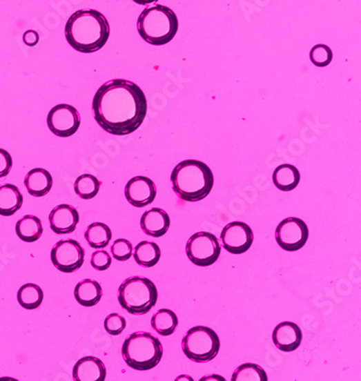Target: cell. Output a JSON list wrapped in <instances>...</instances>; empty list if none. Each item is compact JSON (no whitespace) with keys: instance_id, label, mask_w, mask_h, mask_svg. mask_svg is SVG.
I'll return each instance as SVG.
<instances>
[{"instance_id":"obj_1","label":"cell","mask_w":361,"mask_h":381,"mask_svg":"<svg viewBox=\"0 0 361 381\" xmlns=\"http://www.w3.org/2000/svg\"><path fill=\"white\" fill-rule=\"evenodd\" d=\"M95 119L102 130L114 136L136 132L148 112L147 97L138 85L127 79L106 81L92 100Z\"/></svg>"},{"instance_id":"obj_2","label":"cell","mask_w":361,"mask_h":381,"mask_svg":"<svg viewBox=\"0 0 361 381\" xmlns=\"http://www.w3.org/2000/svg\"><path fill=\"white\" fill-rule=\"evenodd\" d=\"M64 33L72 48L83 54H92L106 46L110 37V24L99 11L79 10L68 19Z\"/></svg>"},{"instance_id":"obj_3","label":"cell","mask_w":361,"mask_h":381,"mask_svg":"<svg viewBox=\"0 0 361 381\" xmlns=\"http://www.w3.org/2000/svg\"><path fill=\"white\" fill-rule=\"evenodd\" d=\"M170 181L175 193L182 200L197 202L210 195L214 186V175L204 162L184 160L175 166Z\"/></svg>"},{"instance_id":"obj_4","label":"cell","mask_w":361,"mask_h":381,"mask_svg":"<svg viewBox=\"0 0 361 381\" xmlns=\"http://www.w3.org/2000/svg\"><path fill=\"white\" fill-rule=\"evenodd\" d=\"M178 26L176 13L163 5L144 9L137 21L138 33L153 46H163L172 41L177 34Z\"/></svg>"},{"instance_id":"obj_5","label":"cell","mask_w":361,"mask_h":381,"mask_svg":"<svg viewBox=\"0 0 361 381\" xmlns=\"http://www.w3.org/2000/svg\"><path fill=\"white\" fill-rule=\"evenodd\" d=\"M163 346L159 339L146 331H137L125 339L121 355L127 365L135 371L155 369L163 356Z\"/></svg>"},{"instance_id":"obj_6","label":"cell","mask_w":361,"mask_h":381,"mask_svg":"<svg viewBox=\"0 0 361 381\" xmlns=\"http://www.w3.org/2000/svg\"><path fill=\"white\" fill-rule=\"evenodd\" d=\"M157 288L149 278L134 276L125 280L119 288V304L134 315H144L157 302Z\"/></svg>"},{"instance_id":"obj_7","label":"cell","mask_w":361,"mask_h":381,"mask_svg":"<svg viewBox=\"0 0 361 381\" xmlns=\"http://www.w3.org/2000/svg\"><path fill=\"white\" fill-rule=\"evenodd\" d=\"M182 346L184 355L191 361L207 363L214 360L219 352V337L212 328L195 326L186 333Z\"/></svg>"},{"instance_id":"obj_8","label":"cell","mask_w":361,"mask_h":381,"mask_svg":"<svg viewBox=\"0 0 361 381\" xmlns=\"http://www.w3.org/2000/svg\"><path fill=\"white\" fill-rule=\"evenodd\" d=\"M220 252L222 246L217 237L207 231L192 235L186 244L188 259L197 266L206 267L214 264L219 257Z\"/></svg>"},{"instance_id":"obj_9","label":"cell","mask_w":361,"mask_h":381,"mask_svg":"<svg viewBox=\"0 0 361 381\" xmlns=\"http://www.w3.org/2000/svg\"><path fill=\"white\" fill-rule=\"evenodd\" d=\"M275 240L279 246L288 252L301 250L309 240L307 224L298 217L283 219L275 229Z\"/></svg>"},{"instance_id":"obj_10","label":"cell","mask_w":361,"mask_h":381,"mask_svg":"<svg viewBox=\"0 0 361 381\" xmlns=\"http://www.w3.org/2000/svg\"><path fill=\"white\" fill-rule=\"evenodd\" d=\"M85 251L79 242L66 239L57 242L51 250V262L62 273H73L84 264Z\"/></svg>"},{"instance_id":"obj_11","label":"cell","mask_w":361,"mask_h":381,"mask_svg":"<svg viewBox=\"0 0 361 381\" xmlns=\"http://www.w3.org/2000/svg\"><path fill=\"white\" fill-rule=\"evenodd\" d=\"M47 124L49 130L58 137H70L79 130L81 117L71 104H61L50 110Z\"/></svg>"},{"instance_id":"obj_12","label":"cell","mask_w":361,"mask_h":381,"mask_svg":"<svg viewBox=\"0 0 361 381\" xmlns=\"http://www.w3.org/2000/svg\"><path fill=\"white\" fill-rule=\"evenodd\" d=\"M222 246L227 252L242 254L248 251L254 240L252 228L243 222H233L224 227L220 234Z\"/></svg>"},{"instance_id":"obj_13","label":"cell","mask_w":361,"mask_h":381,"mask_svg":"<svg viewBox=\"0 0 361 381\" xmlns=\"http://www.w3.org/2000/svg\"><path fill=\"white\" fill-rule=\"evenodd\" d=\"M125 197L132 206L144 208L155 200L157 186L149 177L136 176L126 184Z\"/></svg>"},{"instance_id":"obj_14","label":"cell","mask_w":361,"mask_h":381,"mask_svg":"<svg viewBox=\"0 0 361 381\" xmlns=\"http://www.w3.org/2000/svg\"><path fill=\"white\" fill-rule=\"evenodd\" d=\"M303 333L293 322H282L275 326L273 333L275 346L283 352H292L301 346Z\"/></svg>"},{"instance_id":"obj_15","label":"cell","mask_w":361,"mask_h":381,"mask_svg":"<svg viewBox=\"0 0 361 381\" xmlns=\"http://www.w3.org/2000/svg\"><path fill=\"white\" fill-rule=\"evenodd\" d=\"M79 222V212L70 204L56 206L49 215L51 229L58 235L71 234L75 231Z\"/></svg>"},{"instance_id":"obj_16","label":"cell","mask_w":361,"mask_h":381,"mask_svg":"<svg viewBox=\"0 0 361 381\" xmlns=\"http://www.w3.org/2000/svg\"><path fill=\"white\" fill-rule=\"evenodd\" d=\"M106 377V365L100 358L95 356H84L74 365L73 379L75 381H104Z\"/></svg>"},{"instance_id":"obj_17","label":"cell","mask_w":361,"mask_h":381,"mask_svg":"<svg viewBox=\"0 0 361 381\" xmlns=\"http://www.w3.org/2000/svg\"><path fill=\"white\" fill-rule=\"evenodd\" d=\"M140 226L144 234L148 236L157 237V238L164 236L170 226V216L162 208H151L142 214Z\"/></svg>"},{"instance_id":"obj_18","label":"cell","mask_w":361,"mask_h":381,"mask_svg":"<svg viewBox=\"0 0 361 381\" xmlns=\"http://www.w3.org/2000/svg\"><path fill=\"white\" fill-rule=\"evenodd\" d=\"M52 176L45 168H33L24 178V185L28 193L37 198L46 196L52 188Z\"/></svg>"},{"instance_id":"obj_19","label":"cell","mask_w":361,"mask_h":381,"mask_svg":"<svg viewBox=\"0 0 361 381\" xmlns=\"http://www.w3.org/2000/svg\"><path fill=\"white\" fill-rule=\"evenodd\" d=\"M76 301L83 306H95L102 297V287L98 282L92 280H84L76 285L74 290Z\"/></svg>"},{"instance_id":"obj_20","label":"cell","mask_w":361,"mask_h":381,"mask_svg":"<svg viewBox=\"0 0 361 381\" xmlns=\"http://www.w3.org/2000/svg\"><path fill=\"white\" fill-rule=\"evenodd\" d=\"M22 204V193L17 186L11 184L0 186V215H13L20 210Z\"/></svg>"},{"instance_id":"obj_21","label":"cell","mask_w":361,"mask_h":381,"mask_svg":"<svg viewBox=\"0 0 361 381\" xmlns=\"http://www.w3.org/2000/svg\"><path fill=\"white\" fill-rule=\"evenodd\" d=\"M301 181V174L296 166L292 164H281L273 174V182L281 191H292Z\"/></svg>"},{"instance_id":"obj_22","label":"cell","mask_w":361,"mask_h":381,"mask_svg":"<svg viewBox=\"0 0 361 381\" xmlns=\"http://www.w3.org/2000/svg\"><path fill=\"white\" fill-rule=\"evenodd\" d=\"M15 231L23 242H35L43 236V229L41 219L35 215H26L15 225Z\"/></svg>"},{"instance_id":"obj_23","label":"cell","mask_w":361,"mask_h":381,"mask_svg":"<svg viewBox=\"0 0 361 381\" xmlns=\"http://www.w3.org/2000/svg\"><path fill=\"white\" fill-rule=\"evenodd\" d=\"M135 261L137 264L144 267H153L159 263L161 259V249L155 242H142L135 248Z\"/></svg>"},{"instance_id":"obj_24","label":"cell","mask_w":361,"mask_h":381,"mask_svg":"<svg viewBox=\"0 0 361 381\" xmlns=\"http://www.w3.org/2000/svg\"><path fill=\"white\" fill-rule=\"evenodd\" d=\"M152 328L159 335H170L175 333L178 326V318L173 311L162 309L157 311L151 318Z\"/></svg>"},{"instance_id":"obj_25","label":"cell","mask_w":361,"mask_h":381,"mask_svg":"<svg viewBox=\"0 0 361 381\" xmlns=\"http://www.w3.org/2000/svg\"><path fill=\"white\" fill-rule=\"evenodd\" d=\"M85 239L91 248L102 249L111 242L112 231L106 224L92 223L85 231Z\"/></svg>"},{"instance_id":"obj_26","label":"cell","mask_w":361,"mask_h":381,"mask_svg":"<svg viewBox=\"0 0 361 381\" xmlns=\"http://www.w3.org/2000/svg\"><path fill=\"white\" fill-rule=\"evenodd\" d=\"M19 304L26 310H35L39 308L43 301V289L35 284H26L19 289Z\"/></svg>"},{"instance_id":"obj_27","label":"cell","mask_w":361,"mask_h":381,"mask_svg":"<svg viewBox=\"0 0 361 381\" xmlns=\"http://www.w3.org/2000/svg\"><path fill=\"white\" fill-rule=\"evenodd\" d=\"M101 187V182L91 174H83L76 178L74 183V190L79 198L84 200L95 198Z\"/></svg>"},{"instance_id":"obj_28","label":"cell","mask_w":361,"mask_h":381,"mask_svg":"<svg viewBox=\"0 0 361 381\" xmlns=\"http://www.w3.org/2000/svg\"><path fill=\"white\" fill-rule=\"evenodd\" d=\"M233 381H267L266 371L260 365L245 363L239 366L233 373Z\"/></svg>"},{"instance_id":"obj_29","label":"cell","mask_w":361,"mask_h":381,"mask_svg":"<svg viewBox=\"0 0 361 381\" xmlns=\"http://www.w3.org/2000/svg\"><path fill=\"white\" fill-rule=\"evenodd\" d=\"M309 57H311V61L313 62V66L324 68L331 63L333 52H332L331 48L326 45L318 43L311 48Z\"/></svg>"},{"instance_id":"obj_30","label":"cell","mask_w":361,"mask_h":381,"mask_svg":"<svg viewBox=\"0 0 361 381\" xmlns=\"http://www.w3.org/2000/svg\"><path fill=\"white\" fill-rule=\"evenodd\" d=\"M112 255L119 262H125L132 257L134 248L127 239H117L111 246Z\"/></svg>"},{"instance_id":"obj_31","label":"cell","mask_w":361,"mask_h":381,"mask_svg":"<svg viewBox=\"0 0 361 381\" xmlns=\"http://www.w3.org/2000/svg\"><path fill=\"white\" fill-rule=\"evenodd\" d=\"M104 329L111 335H119L126 328V320L117 313H111L104 320Z\"/></svg>"},{"instance_id":"obj_32","label":"cell","mask_w":361,"mask_h":381,"mask_svg":"<svg viewBox=\"0 0 361 381\" xmlns=\"http://www.w3.org/2000/svg\"><path fill=\"white\" fill-rule=\"evenodd\" d=\"M91 266L97 271H106L111 266L112 259L106 251H96L91 255Z\"/></svg>"},{"instance_id":"obj_33","label":"cell","mask_w":361,"mask_h":381,"mask_svg":"<svg viewBox=\"0 0 361 381\" xmlns=\"http://www.w3.org/2000/svg\"><path fill=\"white\" fill-rule=\"evenodd\" d=\"M12 168V158L10 153L0 148V178L6 177Z\"/></svg>"},{"instance_id":"obj_34","label":"cell","mask_w":361,"mask_h":381,"mask_svg":"<svg viewBox=\"0 0 361 381\" xmlns=\"http://www.w3.org/2000/svg\"><path fill=\"white\" fill-rule=\"evenodd\" d=\"M23 41L26 45L30 47H34L37 45L38 41H39V35H38L37 32L34 31V30H28L23 35Z\"/></svg>"},{"instance_id":"obj_35","label":"cell","mask_w":361,"mask_h":381,"mask_svg":"<svg viewBox=\"0 0 361 381\" xmlns=\"http://www.w3.org/2000/svg\"><path fill=\"white\" fill-rule=\"evenodd\" d=\"M133 1L138 5H149V3H157L159 0H133Z\"/></svg>"}]
</instances>
